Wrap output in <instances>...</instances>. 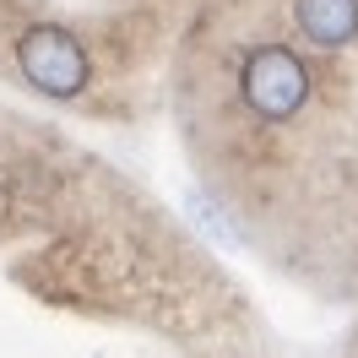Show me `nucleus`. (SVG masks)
Returning <instances> with one entry per match:
<instances>
[{"mask_svg": "<svg viewBox=\"0 0 358 358\" xmlns=\"http://www.w3.org/2000/svg\"><path fill=\"white\" fill-rule=\"evenodd\" d=\"M239 98L255 120L282 125L293 114H304V103H310V66L288 44H255L239 66Z\"/></svg>", "mask_w": 358, "mask_h": 358, "instance_id": "nucleus-1", "label": "nucleus"}, {"mask_svg": "<svg viewBox=\"0 0 358 358\" xmlns=\"http://www.w3.org/2000/svg\"><path fill=\"white\" fill-rule=\"evenodd\" d=\"M17 66H22V76L44 92V98H76V92L87 87V76H92L82 38L66 33V27H55V22H38V27L22 33Z\"/></svg>", "mask_w": 358, "mask_h": 358, "instance_id": "nucleus-2", "label": "nucleus"}, {"mask_svg": "<svg viewBox=\"0 0 358 358\" xmlns=\"http://www.w3.org/2000/svg\"><path fill=\"white\" fill-rule=\"evenodd\" d=\"M293 27L315 49H348L358 38V0H293Z\"/></svg>", "mask_w": 358, "mask_h": 358, "instance_id": "nucleus-3", "label": "nucleus"}]
</instances>
